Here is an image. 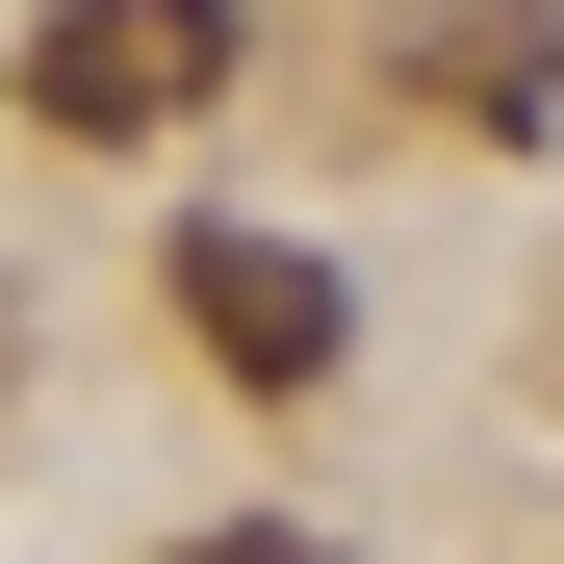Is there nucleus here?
<instances>
[{"label":"nucleus","mask_w":564,"mask_h":564,"mask_svg":"<svg viewBox=\"0 0 564 564\" xmlns=\"http://www.w3.org/2000/svg\"><path fill=\"white\" fill-rule=\"evenodd\" d=\"M154 308L206 334V386H257V411H308L334 359H359V308H334V257H308V231H231V206H206V231L154 257Z\"/></svg>","instance_id":"nucleus-2"},{"label":"nucleus","mask_w":564,"mask_h":564,"mask_svg":"<svg viewBox=\"0 0 564 564\" xmlns=\"http://www.w3.org/2000/svg\"><path fill=\"white\" fill-rule=\"evenodd\" d=\"M180 564H334V539H282V513H231V539H180Z\"/></svg>","instance_id":"nucleus-4"},{"label":"nucleus","mask_w":564,"mask_h":564,"mask_svg":"<svg viewBox=\"0 0 564 564\" xmlns=\"http://www.w3.org/2000/svg\"><path fill=\"white\" fill-rule=\"evenodd\" d=\"M206 104H231V0H52L26 26V129H77V154H154Z\"/></svg>","instance_id":"nucleus-1"},{"label":"nucleus","mask_w":564,"mask_h":564,"mask_svg":"<svg viewBox=\"0 0 564 564\" xmlns=\"http://www.w3.org/2000/svg\"><path fill=\"white\" fill-rule=\"evenodd\" d=\"M411 77H436L462 129H539V104H564V0H462V26H436Z\"/></svg>","instance_id":"nucleus-3"}]
</instances>
